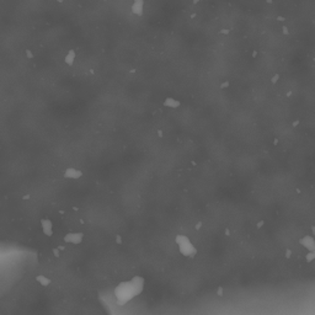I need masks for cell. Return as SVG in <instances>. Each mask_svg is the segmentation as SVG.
<instances>
[{
	"mask_svg": "<svg viewBox=\"0 0 315 315\" xmlns=\"http://www.w3.org/2000/svg\"><path fill=\"white\" fill-rule=\"evenodd\" d=\"M144 289V278L140 276L133 277L131 281L121 282L114 288V297L118 305H126L133 298L139 296Z\"/></svg>",
	"mask_w": 315,
	"mask_h": 315,
	"instance_id": "6da1fadb",
	"label": "cell"
},
{
	"mask_svg": "<svg viewBox=\"0 0 315 315\" xmlns=\"http://www.w3.org/2000/svg\"><path fill=\"white\" fill-rule=\"evenodd\" d=\"M176 244L179 245V250L184 256L193 257L197 254V249L193 246V244L190 241V239L185 235H177L175 238Z\"/></svg>",
	"mask_w": 315,
	"mask_h": 315,
	"instance_id": "7a4b0ae2",
	"label": "cell"
},
{
	"mask_svg": "<svg viewBox=\"0 0 315 315\" xmlns=\"http://www.w3.org/2000/svg\"><path fill=\"white\" fill-rule=\"evenodd\" d=\"M83 238H84L83 233H69L64 236V241L70 244H80L83 241Z\"/></svg>",
	"mask_w": 315,
	"mask_h": 315,
	"instance_id": "3957f363",
	"label": "cell"
},
{
	"mask_svg": "<svg viewBox=\"0 0 315 315\" xmlns=\"http://www.w3.org/2000/svg\"><path fill=\"white\" fill-rule=\"evenodd\" d=\"M81 175H83V172L78 169H74V168H69L64 172L65 179H79V177H81Z\"/></svg>",
	"mask_w": 315,
	"mask_h": 315,
	"instance_id": "277c9868",
	"label": "cell"
},
{
	"mask_svg": "<svg viewBox=\"0 0 315 315\" xmlns=\"http://www.w3.org/2000/svg\"><path fill=\"white\" fill-rule=\"evenodd\" d=\"M41 224H42V229H43V233L48 236H51L53 234V226H52V222L49 219H42L41 220Z\"/></svg>",
	"mask_w": 315,
	"mask_h": 315,
	"instance_id": "5b68a950",
	"label": "cell"
},
{
	"mask_svg": "<svg viewBox=\"0 0 315 315\" xmlns=\"http://www.w3.org/2000/svg\"><path fill=\"white\" fill-rule=\"evenodd\" d=\"M143 5H144V1H142V0H137V1H134V2H133V6H132V11H133V14H135V15L140 16V15L143 14Z\"/></svg>",
	"mask_w": 315,
	"mask_h": 315,
	"instance_id": "8992f818",
	"label": "cell"
},
{
	"mask_svg": "<svg viewBox=\"0 0 315 315\" xmlns=\"http://www.w3.org/2000/svg\"><path fill=\"white\" fill-rule=\"evenodd\" d=\"M300 244H303L305 247H308L309 250H315V242L314 239L310 238V236H305L300 240Z\"/></svg>",
	"mask_w": 315,
	"mask_h": 315,
	"instance_id": "52a82bcc",
	"label": "cell"
},
{
	"mask_svg": "<svg viewBox=\"0 0 315 315\" xmlns=\"http://www.w3.org/2000/svg\"><path fill=\"white\" fill-rule=\"evenodd\" d=\"M164 106H166V107H169V108H176V107L180 106V102H179L177 100L172 99V97H168V99H165V101H164Z\"/></svg>",
	"mask_w": 315,
	"mask_h": 315,
	"instance_id": "ba28073f",
	"label": "cell"
},
{
	"mask_svg": "<svg viewBox=\"0 0 315 315\" xmlns=\"http://www.w3.org/2000/svg\"><path fill=\"white\" fill-rule=\"evenodd\" d=\"M74 59H75V52H74L73 49H70V51L68 52L67 57H65V63H67L68 65H72V64L74 63Z\"/></svg>",
	"mask_w": 315,
	"mask_h": 315,
	"instance_id": "9c48e42d",
	"label": "cell"
},
{
	"mask_svg": "<svg viewBox=\"0 0 315 315\" xmlns=\"http://www.w3.org/2000/svg\"><path fill=\"white\" fill-rule=\"evenodd\" d=\"M37 281H38L42 286H48L49 282H51V281H49L48 278H46L44 276H37Z\"/></svg>",
	"mask_w": 315,
	"mask_h": 315,
	"instance_id": "30bf717a",
	"label": "cell"
},
{
	"mask_svg": "<svg viewBox=\"0 0 315 315\" xmlns=\"http://www.w3.org/2000/svg\"><path fill=\"white\" fill-rule=\"evenodd\" d=\"M278 78H280V75H278V74H277V75H275V77H273V78H272V83H273V84H275V83H276V81H277V80H278Z\"/></svg>",
	"mask_w": 315,
	"mask_h": 315,
	"instance_id": "8fae6325",
	"label": "cell"
},
{
	"mask_svg": "<svg viewBox=\"0 0 315 315\" xmlns=\"http://www.w3.org/2000/svg\"><path fill=\"white\" fill-rule=\"evenodd\" d=\"M315 257V254H309L308 255V261H310V260H313Z\"/></svg>",
	"mask_w": 315,
	"mask_h": 315,
	"instance_id": "7c38bea8",
	"label": "cell"
},
{
	"mask_svg": "<svg viewBox=\"0 0 315 315\" xmlns=\"http://www.w3.org/2000/svg\"><path fill=\"white\" fill-rule=\"evenodd\" d=\"M283 33H284V35H288V30H287V27H283Z\"/></svg>",
	"mask_w": 315,
	"mask_h": 315,
	"instance_id": "4fadbf2b",
	"label": "cell"
},
{
	"mask_svg": "<svg viewBox=\"0 0 315 315\" xmlns=\"http://www.w3.org/2000/svg\"><path fill=\"white\" fill-rule=\"evenodd\" d=\"M299 124V121H296V122H293V127H297Z\"/></svg>",
	"mask_w": 315,
	"mask_h": 315,
	"instance_id": "5bb4252c",
	"label": "cell"
},
{
	"mask_svg": "<svg viewBox=\"0 0 315 315\" xmlns=\"http://www.w3.org/2000/svg\"><path fill=\"white\" fill-rule=\"evenodd\" d=\"M312 230H313V233H314V235H315V225L312 226Z\"/></svg>",
	"mask_w": 315,
	"mask_h": 315,
	"instance_id": "9a60e30c",
	"label": "cell"
},
{
	"mask_svg": "<svg viewBox=\"0 0 315 315\" xmlns=\"http://www.w3.org/2000/svg\"><path fill=\"white\" fill-rule=\"evenodd\" d=\"M314 62H315V58H314Z\"/></svg>",
	"mask_w": 315,
	"mask_h": 315,
	"instance_id": "2e32d148",
	"label": "cell"
}]
</instances>
